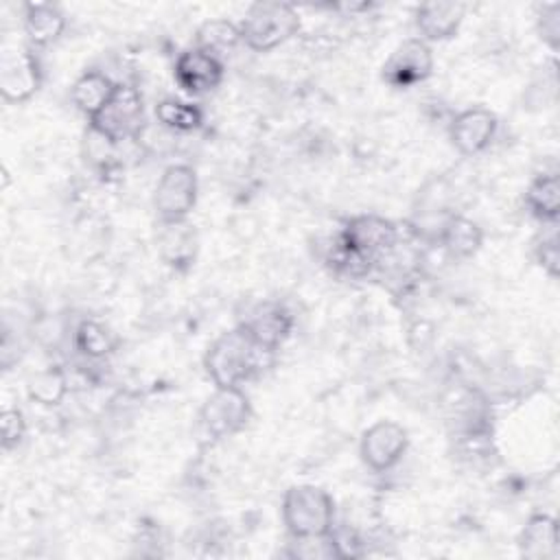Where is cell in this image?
Masks as SVG:
<instances>
[{
  "label": "cell",
  "mask_w": 560,
  "mask_h": 560,
  "mask_svg": "<svg viewBox=\"0 0 560 560\" xmlns=\"http://www.w3.org/2000/svg\"><path fill=\"white\" fill-rule=\"evenodd\" d=\"M276 350L260 346L243 326L217 337L203 365L217 387H241V383L258 376L273 363Z\"/></svg>",
  "instance_id": "6da1fadb"
},
{
  "label": "cell",
  "mask_w": 560,
  "mask_h": 560,
  "mask_svg": "<svg viewBox=\"0 0 560 560\" xmlns=\"http://www.w3.org/2000/svg\"><path fill=\"white\" fill-rule=\"evenodd\" d=\"M335 503L317 486H293L282 499V521L293 538L326 536L332 532Z\"/></svg>",
  "instance_id": "7a4b0ae2"
},
{
  "label": "cell",
  "mask_w": 560,
  "mask_h": 560,
  "mask_svg": "<svg viewBox=\"0 0 560 560\" xmlns=\"http://www.w3.org/2000/svg\"><path fill=\"white\" fill-rule=\"evenodd\" d=\"M144 127V103L138 88L129 83H116L114 94L103 105L98 114L90 118V131L118 144L125 140H136Z\"/></svg>",
  "instance_id": "3957f363"
},
{
  "label": "cell",
  "mask_w": 560,
  "mask_h": 560,
  "mask_svg": "<svg viewBox=\"0 0 560 560\" xmlns=\"http://www.w3.org/2000/svg\"><path fill=\"white\" fill-rule=\"evenodd\" d=\"M238 31L247 48L267 52L300 31V15L284 2H258L247 11Z\"/></svg>",
  "instance_id": "277c9868"
},
{
  "label": "cell",
  "mask_w": 560,
  "mask_h": 560,
  "mask_svg": "<svg viewBox=\"0 0 560 560\" xmlns=\"http://www.w3.org/2000/svg\"><path fill=\"white\" fill-rule=\"evenodd\" d=\"M339 243L354 256L374 265L396 247L398 230L389 219L376 214H359L343 225Z\"/></svg>",
  "instance_id": "5b68a950"
},
{
  "label": "cell",
  "mask_w": 560,
  "mask_h": 560,
  "mask_svg": "<svg viewBox=\"0 0 560 560\" xmlns=\"http://www.w3.org/2000/svg\"><path fill=\"white\" fill-rule=\"evenodd\" d=\"M252 416V407L241 387H217L199 411V427L212 442L241 431Z\"/></svg>",
  "instance_id": "8992f818"
},
{
  "label": "cell",
  "mask_w": 560,
  "mask_h": 560,
  "mask_svg": "<svg viewBox=\"0 0 560 560\" xmlns=\"http://www.w3.org/2000/svg\"><path fill=\"white\" fill-rule=\"evenodd\" d=\"M197 201V175L188 164L168 166L153 195V208L162 223L186 221Z\"/></svg>",
  "instance_id": "52a82bcc"
},
{
  "label": "cell",
  "mask_w": 560,
  "mask_h": 560,
  "mask_svg": "<svg viewBox=\"0 0 560 560\" xmlns=\"http://www.w3.org/2000/svg\"><path fill=\"white\" fill-rule=\"evenodd\" d=\"M433 70V52L420 37L402 42L383 63V81L396 90L422 83Z\"/></svg>",
  "instance_id": "ba28073f"
},
{
  "label": "cell",
  "mask_w": 560,
  "mask_h": 560,
  "mask_svg": "<svg viewBox=\"0 0 560 560\" xmlns=\"http://www.w3.org/2000/svg\"><path fill=\"white\" fill-rule=\"evenodd\" d=\"M42 83L37 57L26 48L4 50L0 59V92L9 103L31 98Z\"/></svg>",
  "instance_id": "9c48e42d"
},
{
  "label": "cell",
  "mask_w": 560,
  "mask_h": 560,
  "mask_svg": "<svg viewBox=\"0 0 560 560\" xmlns=\"http://www.w3.org/2000/svg\"><path fill=\"white\" fill-rule=\"evenodd\" d=\"M407 431L400 424L378 420L361 438V459L376 472L389 470L407 451Z\"/></svg>",
  "instance_id": "30bf717a"
},
{
  "label": "cell",
  "mask_w": 560,
  "mask_h": 560,
  "mask_svg": "<svg viewBox=\"0 0 560 560\" xmlns=\"http://www.w3.org/2000/svg\"><path fill=\"white\" fill-rule=\"evenodd\" d=\"M175 79L188 94H206L221 83L223 63L219 57L195 46L177 57Z\"/></svg>",
  "instance_id": "8fae6325"
},
{
  "label": "cell",
  "mask_w": 560,
  "mask_h": 560,
  "mask_svg": "<svg viewBox=\"0 0 560 560\" xmlns=\"http://www.w3.org/2000/svg\"><path fill=\"white\" fill-rule=\"evenodd\" d=\"M497 131V116L486 107H470L455 116L451 125V142L464 155L483 151Z\"/></svg>",
  "instance_id": "7c38bea8"
},
{
  "label": "cell",
  "mask_w": 560,
  "mask_h": 560,
  "mask_svg": "<svg viewBox=\"0 0 560 560\" xmlns=\"http://www.w3.org/2000/svg\"><path fill=\"white\" fill-rule=\"evenodd\" d=\"M260 346L269 350H278V346L289 337L293 328L291 313L278 302H262L249 311L245 322L241 324Z\"/></svg>",
  "instance_id": "4fadbf2b"
},
{
  "label": "cell",
  "mask_w": 560,
  "mask_h": 560,
  "mask_svg": "<svg viewBox=\"0 0 560 560\" xmlns=\"http://www.w3.org/2000/svg\"><path fill=\"white\" fill-rule=\"evenodd\" d=\"M464 18V4L427 2L416 9V28L424 42H442L457 33Z\"/></svg>",
  "instance_id": "5bb4252c"
},
{
  "label": "cell",
  "mask_w": 560,
  "mask_h": 560,
  "mask_svg": "<svg viewBox=\"0 0 560 560\" xmlns=\"http://www.w3.org/2000/svg\"><path fill=\"white\" fill-rule=\"evenodd\" d=\"M518 549L521 556L532 560H556L560 553L556 518L547 514H534L518 536Z\"/></svg>",
  "instance_id": "9a60e30c"
},
{
  "label": "cell",
  "mask_w": 560,
  "mask_h": 560,
  "mask_svg": "<svg viewBox=\"0 0 560 560\" xmlns=\"http://www.w3.org/2000/svg\"><path fill=\"white\" fill-rule=\"evenodd\" d=\"M114 90H116V83L109 77L92 70V72L81 74L74 81V85L70 90V98L79 112H83L88 118H92L94 114H98L103 109V105L109 101Z\"/></svg>",
  "instance_id": "2e32d148"
},
{
  "label": "cell",
  "mask_w": 560,
  "mask_h": 560,
  "mask_svg": "<svg viewBox=\"0 0 560 560\" xmlns=\"http://www.w3.org/2000/svg\"><path fill=\"white\" fill-rule=\"evenodd\" d=\"M66 28V18L55 4H28L24 13V33L35 46L52 44Z\"/></svg>",
  "instance_id": "e0dca14e"
},
{
  "label": "cell",
  "mask_w": 560,
  "mask_h": 560,
  "mask_svg": "<svg viewBox=\"0 0 560 560\" xmlns=\"http://www.w3.org/2000/svg\"><path fill=\"white\" fill-rule=\"evenodd\" d=\"M481 241H483L481 228L462 214L448 217L446 223L442 225V245L455 258L472 256L481 247Z\"/></svg>",
  "instance_id": "ac0fdd59"
},
{
  "label": "cell",
  "mask_w": 560,
  "mask_h": 560,
  "mask_svg": "<svg viewBox=\"0 0 560 560\" xmlns=\"http://www.w3.org/2000/svg\"><path fill=\"white\" fill-rule=\"evenodd\" d=\"M162 225H164V232L160 236L162 258L173 267L190 265L195 258V249H197L192 228L186 221L162 223Z\"/></svg>",
  "instance_id": "d6986e66"
},
{
  "label": "cell",
  "mask_w": 560,
  "mask_h": 560,
  "mask_svg": "<svg viewBox=\"0 0 560 560\" xmlns=\"http://www.w3.org/2000/svg\"><path fill=\"white\" fill-rule=\"evenodd\" d=\"M525 203L529 206V210L542 219V221H556L558 212H560V184H558V175L556 173H545L538 175L527 192H525Z\"/></svg>",
  "instance_id": "ffe728a7"
},
{
  "label": "cell",
  "mask_w": 560,
  "mask_h": 560,
  "mask_svg": "<svg viewBox=\"0 0 560 560\" xmlns=\"http://www.w3.org/2000/svg\"><path fill=\"white\" fill-rule=\"evenodd\" d=\"M74 346L88 359H103L116 348V337L105 324L85 319L74 332Z\"/></svg>",
  "instance_id": "44dd1931"
},
{
  "label": "cell",
  "mask_w": 560,
  "mask_h": 560,
  "mask_svg": "<svg viewBox=\"0 0 560 560\" xmlns=\"http://www.w3.org/2000/svg\"><path fill=\"white\" fill-rule=\"evenodd\" d=\"M241 42V31L228 20H210L203 22L197 31V48L219 57L221 52H228Z\"/></svg>",
  "instance_id": "7402d4cb"
},
{
  "label": "cell",
  "mask_w": 560,
  "mask_h": 560,
  "mask_svg": "<svg viewBox=\"0 0 560 560\" xmlns=\"http://www.w3.org/2000/svg\"><path fill=\"white\" fill-rule=\"evenodd\" d=\"M155 118L175 131H192L201 125L203 116L201 109L192 103L179 101V98H162L155 105Z\"/></svg>",
  "instance_id": "603a6c76"
},
{
  "label": "cell",
  "mask_w": 560,
  "mask_h": 560,
  "mask_svg": "<svg viewBox=\"0 0 560 560\" xmlns=\"http://www.w3.org/2000/svg\"><path fill=\"white\" fill-rule=\"evenodd\" d=\"M26 387H28L31 400L39 405H57L68 389V378L61 368H46L35 376H31Z\"/></svg>",
  "instance_id": "cb8c5ba5"
},
{
  "label": "cell",
  "mask_w": 560,
  "mask_h": 560,
  "mask_svg": "<svg viewBox=\"0 0 560 560\" xmlns=\"http://www.w3.org/2000/svg\"><path fill=\"white\" fill-rule=\"evenodd\" d=\"M0 429H2V448L9 451L13 446H18L24 438L26 424H24V416L20 409L7 407L2 409V418H0Z\"/></svg>",
  "instance_id": "d4e9b609"
},
{
  "label": "cell",
  "mask_w": 560,
  "mask_h": 560,
  "mask_svg": "<svg viewBox=\"0 0 560 560\" xmlns=\"http://www.w3.org/2000/svg\"><path fill=\"white\" fill-rule=\"evenodd\" d=\"M538 31H540V37L556 50L560 39V4L542 7L538 18Z\"/></svg>",
  "instance_id": "484cf974"
},
{
  "label": "cell",
  "mask_w": 560,
  "mask_h": 560,
  "mask_svg": "<svg viewBox=\"0 0 560 560\" xmlns=\"http://www.w3.org/2000/svg\"><path fill=\"white\" fill-rule=\"evenodd\" d=\"M538 262L540 267L551 276L556 278L558 276V267H560V254H558V236L556 232L549 234V238L542 236V243L538 245Z\"/></svg>",
  "instance_id": "4316f807"
}]
</instances>
